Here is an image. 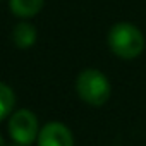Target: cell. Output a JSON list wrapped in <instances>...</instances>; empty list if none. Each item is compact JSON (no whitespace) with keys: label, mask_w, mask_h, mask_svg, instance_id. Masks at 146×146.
<instances>
[{"label":"cell","mask_w":146,"mask_h":146,"mask_svg":"<svg viewBox=\"0 0 146 146\" xmlns=\"http://www.w3.org/2000/svg\"><path fill=\"white\" fill-rule=\"evenodd\" d=\"M108 46L113 55L124 60L137 58L144 50V35L136 24L117 23L108 31Z\"/></svg>","instance_id":"obj_1"},{"label":"cell","mask_w":146,"mask_h":146,"mask_svg":"<svg viewBox=\"0 0 146 146\" xmlns=\"http://www.w3.org/2000/svg\"><path fill=\"white\" fill-rule=\"evenodd\" d=\"M76 93L78 96L91 105V107H102L108 102L112 95V86L108 78L98 69H83L76 78Z\"/></svg>","instance_id":"obj_2"},{"label":"cell","mask_w":146,"mask_h":146,"mask_svg":"<svg viewBox=\"0 0 146 146\" xmlns=\"http://www.w3.org/2000/svg\"><path fill=\"white\" fill-rule=\"evenodd\" d=\"M9 134L17 146H29L38 139V119L28 108L14 110L9 115Z\"/></svg>","instance_id":"obj_3"},{"label":"cell","mask_w":146,"mask_h":146,"mask_svg":"<svg viewBox=\"0 0 146 146\" xmlns=\"http://www.w3.org/2000/svg\"><path fill=\"white\" fill-rule=\"evenodd\" d=\"M36 143L38 146H74V137L65 124L52 120L40 129Z\"/></svg>","instance_id":"obj_4"},{"label":"cell","mask_w":146,"mask_h":146,"mask_svg":"<svg viewBox=\"0 0 146 146\" xmlns=\"http://www.w3.org/2000/svg\"><path fill=\"white\" fill-rule=\"evenodd\" d=\"M36 38H38V33H36V28L31 24V23H19L14 26V31H12V41L17 48L21 50H26V48H31L35 43H36Z\"/></svg>","instance_id":"obj_5"},{"label":"cell","mask_w":146,"mask_h":146,"mask_svg":"<svg viewBox=\"0 0 146 146\" xmlns=\"http://www.w3.org/2000/svg\"><path fill=\"white\" fill-rule=\"evenodd\" d=\"M11 11L19 19L35 17L45 5V0H9Z\"/></svg>","instance_id":"obj_6"},{"label":"cell","mask_w":146,"mask_h":146,"mask_svg":"<svg viewBox=\"0 0 146 146\" xmlns=\"http://www.w3.org/2000/svg\"><path fill=\"white\" fill-rule=\"evenodd\" d=\"M14 105H16V95L12 88L0 81V122L14 112Z\"/></svg>","instance_id":"obj_7"},{"label":"cell","mask_w":146,"mask_h":146,"mask_svg":"<svg viewBox=\"0 0 146 146\" xmlns=\"http://www.w3.org/2000/svg\"><path fill=\"white\" fill-rule=\"evenodd\" d=\"M0 146H7L5 141H4V137H2V134H0Z\"/></svg>","instance_id":"obj_8"},{"label":"cell","mask_w":146,"mask_h":146,"mask_svg":"<svg viewBox=\"0 0 146 146\" xmlns=\"http://www.w3.org/2000/svg\"><path fill=\"white\" fill-rule=\"evenodd\" d=\"M0 2H2V0H0Z\"/></svg>","instance_id":"obj_9"}]
</instances>
